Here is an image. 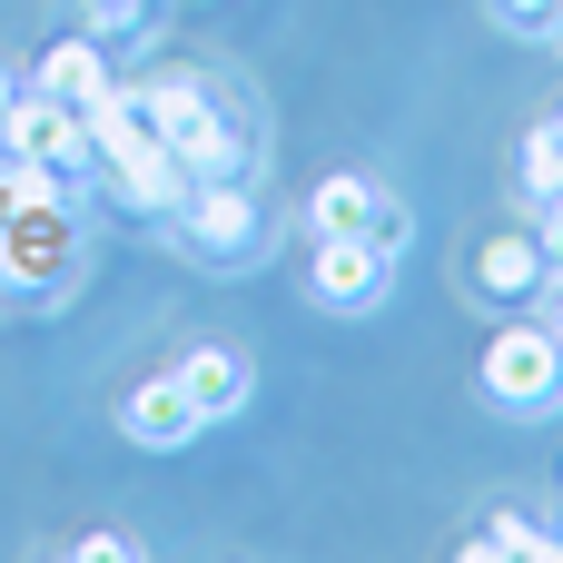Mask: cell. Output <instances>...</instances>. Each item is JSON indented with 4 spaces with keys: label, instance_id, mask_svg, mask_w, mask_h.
<instances>
[{
    "label": "cell",
    "instance_id": "6da1fadb",
    "mask_svg": "<svg viewBox=\"0 0 563 563\" xmlns=\"http://www.w3.org/2000/svg\"><path fill=\"white\" fill-rule=\"evenodd\" d=\"M168 238H178L198 267H218V277H238V267H257V257L277 247V228H267V208H257V188H247V178L188 188V208L168 218Z\"/></svg>",
    "mask_w": 563,
    "mask_h": 563
},
{
    "label": "cell",
    "instance_id": "7a4b0ae2",
    "mask_svg": "<svg viewBox=\"0 0 563 563\" xmlns=\"http://www.w3.org/2000/svg\"><path fill=\"white\" fill-rule=\"evenodd\" d=\"M475 386H485V406H495V416H515V426L554 416V406H563V346H554V327H544V317L495 327V346H485Z\"/></svg>",
    "mask_w": 563,
    "mask_h": 563
},
{
    "label": "cell",
    "instance_id": "3957f363",
    "mask_svg": "<svg viewBox=\"0 0 563 563\" xmlns=\"http://www.w3.org/2000/svg\"><path fill=\"white\" fill-rule=\"evenodd\" d=\"M307 238H366V247L406 257V247H416V218H406L376 178L336 168V178H317V188H307Z\"/></svg>",
    "mask_w": 563,
    "mask_h": 563
},
{
    "label": "cell",
    "instance_id": "277c9868",
    "mask_svg": "<svg viewBox=\"0 0 563 563\" xmlns=\"http://www.w3.org/2000/svg\"><path fill=\"white\" fill-rule=\"evenodd\" d=\"M307 287H317V307H336V317H376L386 287H396V257L366 247V238H307Z\"/></svg>",
    "mask_w": 563,
    "mask_h": 563
},
{
    "label": "cell",
    "instance_id": "5b68a950",
    "mask_svg": "<svg viewBox=\"0 0 563 563\" xmlns=\"http://www.w3.org/2000/svg\"><path fill=\"white\" fill-rule=\"evenodd\" d=\"M119 435H129V445H148V455L198 445V406H188V386H178V376H139V386L119 396Z\"/></svg>",
    "mask_w": 563,
    "mask_h": 563
},
{
    "label": "cell",
    "instance_id": "8992f818",
    "mask_svg": "<svg viewBox=\"0 0 563 563\" xmlns=\"http://www.w3.org/2000/svg\"><path fill=\"white\" fill-rule=\"evenodd\" d=\"M168 376L188 386L198 426H228V416H247V396H257V366H247L238 346H188V356H178Z\"/></svg>",
    "mask_w": 563,
    "mask_h": 563
},
{
    "label": "cell",
    "instance_id": "52a82bcc",
    "mask_svg": "<svg viewBox=\"0 0 563 563\" xmlns=\"http://www.w3.org/2000/svg\"><path fill=\"white\" fill-rule=\"evenodd\" d=\"M40 99H69V109H89L99 89H119V59L89 40V30H69L59 49H40V79H30Z\"/></svg>",
    "mask_w": 563,
    "mask_h": 563
},
{
    "label": "cell",
    "instance_id": "ba28073f",
    "mask_svg": "<svg viewBox=\"0 0 563 563\" xmlns=\"http://www.w3.org/2000/svg\"><path fill=\"white\" fill-rule=\"evenodd\" d=\"M475 287H485V297H505V307H525V297L544 287V238H534V228L485 238V247H475Z\"/></svg>",
    "mask_w": 563,
    "mask_h": 563
},
{
    "label": "cell",
    "instance_id": "9c48e42d",
    "mask_svg": "<svg viewBox=\"0 0 563 563\" xmlns=\"http://www.w3.org/2000/svg\"><path fill=\"white\" fill-rule=\"evenodd\" d=\"M79 30L109 49V59H139L158 40V0H79Z\"/></svg>",
    "mask_w": 563,
    "mask_h": 563
},
{
    "label": "cell",
    "instance_id": "30bf717a",
    "mask_svg": "<svg viewBox=\"0 0 563 563\" xmlns=\"http://www.w3.org/2000/svg\"><path fill=\"white\" fill-rule=\"evenodd\" d=\"M505 554H515V563H544V554H563V544H544L525 515H485L475 544H465V563H505Z\"/></svg>",
    "mask_w": 563,
    "mask_h": 563
},
{
    "label": "cell",
    "instance_id": "8fae6325",
    "mask_svg": "<svg viewBox=\"0 0 563 563\" xmlns=\"http://www.w3.org/2000/svg\"><path fill=\"white\" fill-rule=\"evenodd\" d=\"M525 188H534V208H544V198H563V109L525 139Z\"/></svg>",
    "mask_w": 563,
    "mask_h": 563
},
{
    "label": "cell",
    "instance_id": "7c38bea8",
    "mask_svg": "<svg viewBox=\"0 0 563 563\" xmlns=\"http://www.w3.org/2000/svg\"><path fill=\"white\" fill-rule=\"evenodd\" d=\"M485 20H495V30H515V40H554L563 0H485Z\"/></svg>",
    "mask_w": 563,
    "mask_h": 563
},
{
    "label": "cell",
    "instance_id": "4fadbf2b",
    "mask_svg": "<svg viewBox=\"0 0 563 563\" xmlns=\"http://www.w3.org/2000/svg\"><path fill=\"white\" fill-rule=\"evenodd\" d=\"M69 554H79V563H139V544H129V534H79Z\"/></svg>",
    "mask_w": 563,
    "mask_h": 563
},
{
    "label": "cell",
    "instance_id": "5bb4252c",
    "mask_svg": "<svg viewBox=\"0 0 563 563\" xmlns=\"http://www.w3.org/2000/svg\"><path fill=\"white\" fill-rule=\"evenodd\" d=\"M534 297H544V307H534V317H544V327H554V346H563V267H544V287H534Z\"/></svg>",
    "mask_w": 563,
    "mask_h": 563
},
{
    "label": "cell",
    "instance_id": "9a60e30c",
    "mask_svg": "<svg viewBox=\"0 0 563 563\" xmlns=\"http://www.w3.org/2000/svg\"><path fill=\"white\" fill-rule=\"evenodd\" d=\"M534 238H544V267H563V198H544V228Z\"/></svg>",
    "mask_w": 563,
    "mask_h": 563
},
{
    "label": "cell",
    "instance_id": "2e32d148",
    "mask_svg": "<svg viewBox=\"0 0 563 563\" xmlns=\"http://www.w3.org/2000/svg\"><path fill=\"white\" fill-rule=\"evenodd\" d=\"M20 89H30V79H20V69L0 59V119H10V99H20Z\"/></svg>",
    "mask_w": 563,
    "mask_h": 563
},
{
    "label": "cell",
    "instance_id": "e0dca14e",
    "mask_svg": "<svg viewBox=\"0 0 563 563\" xmlns=\"http://www.w3.org/2000/svg\"><path fill=\"white\" fill-rule=\"evenodd\" d=\"M554 40H563V20H554Z\"/></svg>",
    "mask_w": 563,
    "mask_h": 563
}]
</instances>
